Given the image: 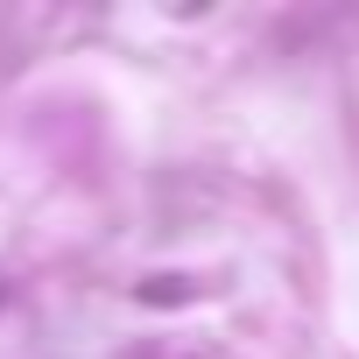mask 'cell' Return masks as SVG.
Returning <instances> with one entry per match:
<instances>
[{"label": "cell", "mask_w": 359, "mask_h": 359, "mask_svg": "<svg viewBox=\"0 0 359 359\" xmlns=\"http://www.w3.org/2000/svg\"><path fill=\"white\" fill-rule=\"evenodd\" d=\"M134 296H141V303H191L198 289H191V282H169V275H155V282H141Z\"/></svg>", "instance_id": "6da1fadb"}]
</instances>
